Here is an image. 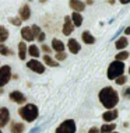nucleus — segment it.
Masks as SVG:
<instances>
[{
  "instance_id": "1",
  "label": "nucleus",
  "mask_w": 130,
  "mask_h": 133,
  "mask_svg": "<svg viewBox=\"0 0 130 133\" xmlns=\"http://www.w3.org/2000/svg\"><path fill=\"white\" fill-rule=\"evenodd\" d=\"M98 98H99V102L106 109H113L119 104V94L113 87H104L99 91Z\"/></svg>"
},
{
  "instance_id": "2",
  "label": "nucleus",
  "mask_w": 130,
  "mask_h": 133,
  "mask_svg": "<svg viewBox=\"0 0 130 133\" xmlns=\"http://www.w3.org/2000/svg\"><path fill=\"white\" fill-rule=\"evenodd\" d=\"M18 115L25 122H34L39 116V109L35 104H25L18 109Z\"/></svg>"
},
{
  "instance_id": "3",
  "label": "nucleus",
  "mask_w": 130,
  "mask_h": 133,
  "mask_svg": "<svg viewBox=\"0 0 130 133\" xmlns=\"http://www.w3.org/2000/svg\"><path fill=\"white\" fill-rule=\"evenodd\" d=\"M125 62H120V60H113L109 66H108V70H106V77L109 80H115L118 78L119 76L125 74Z\"/></svg>"
},
{
  "instance_id": "4",
  "label": "nucleus",
  "mask_w": 130,
  "mask_h": 133,
  "mask_svg": "<svg viewBox=\"0 0 130 133\" xmlns=\"http://www.w3.org/2000/svg\"><path fill=\"white\" fill-rule=\"evenodd\" d=\"M11 76H13L11 66L10 64H3L0 67V88H3L7 83L11 80Z\"/></svg>"
},
{
  "instance_id": "5",
  "label": "nucleus",
  "mask_w": 130,
  "mask_h": 133,
  "mask_svg": "<svg viewBox=\"0 0 130 133\" xmlns=\"http://www.w3.org/2000/svg\"><path fill=\"white\" fill-rule=\"evenodd\" d=\"M76 130H77V126H76L74 119H66L57 126L56 133H76Z\"/></svg>"
},
{
  "instance_id": "6",
  "label": "nucleus",
  "mask_w": 130,
  "mask_h": 133,
  "mask_svg": "<svg viewBox=\"0 0 130 133\" xmlns=\"http://www.w3.org/2000/svg\"><path fill=\"white\" fill-rule=\"evenodd\" d=\"M27 67L30 69L31 71H34V73H38V74H43L46 70L45 64L42 62H39L38 59H31L27 62Z\"/></svg>"
},
{
  "instance_id": "7",
  "label": "nucleus",
  "mask_w": 130,
  "mask_h": 133,
  "mask_svg": "<svg viewBox=\"0 0 130 133\" xmlns=\"http://www.w3.org/2000/svg\"><path fill=\"white\" fill-rule=\"evenodd\" d=\"M64 23H63V28H62V32H63V35L64 37H69V35H71L73 34V31H74V24H73V21H71V18L69 16H64Z\"/></svg>"
},
{
  "instance_id": "8",
  "label": "nucleus",
  "mask_w": 130,
  "mask_h": 133,
  "mask_svg": "<svg viewBox=\"0 0 130 133\" xmlns=\"http://www.w3.org/2000/svg\"><path fill=\"white\" fill-rule=\"evenodd\" d=\"M18 17L21 18V21H28L31 18V7L28 3L25 4H21L18 9Z\"/></svg>"
},
{
  "instance_id": "9",
  "label": "nucleus",
  "mask_w": 130,
  "mask_h": 133,
  "mask_svg": "<svg viewBox=\"0 0 130 133\" xmlns=\"http://www.w3.org/2000/svg\"><path fill=\"white\" fill-rule=\"evenodd\" d=\"M66 48L69 49V52L73 53V55H77L78 52L81 51V46H80V42L74 38H69L67 44H66Z\"/></svg>"
},
{
  "instance_id": "10",
  "label": "nucleus",
  "mask_w": 130,
  "mask_h": 133,
  "mask_svg": "<svg viewBox=\"0 0 130 133\" xmlns=\"http://www.w3.org/2000/svg\"><path fill=\"white\" fill-rule=\"evenodd\" d=\"M118 116H119V111L116 108H113V109H106V112L102 114V121L106 122V123H109V122L116 121Z\"/></svg>"
},
{
  "instance_id": "11",
  "label": "nucleus",
  "mask_w": 130,
  "mask_h": 133,
  "mask_svg": "<svg viewBox=\"0 0 130 133\" xmlns=\"http://www.w3.org/2000/svg\"><path fill=\"white\" fill-rule=\"evenodd\" d=\"M9 97H10V99H11L13 102L18 104V105H21V104H24L25 101H27V98H25L24 92L18 91V90H14V91H11V92L9 94Z\"/></svg>"
},
{
  "instance_id": "12",
  "label": "nucleus",
  "mask_w": 130,
  "mask_h": 133,
  "mask_svg": "<svg viewBox=\"0 0 130 133\" xmlns=\"http://www.w3.org/2000/svg\"><path fill=\"white\" fill-rule=\"evenodd\" d=\"M10 122V111L6 107H0V128H4Z\"/></svg>"
},
{
  "instance_id": "13",
  "label": "nucleus",
  "mask_w": 130,
  "mask_h": 133,
  "mask_svg": "<svg viewBox=\"0 0 130 133\" xmlns=\"http://www.w3.org/2000/svg\"><path fill=\"white\" fill-rule=\"evenodd\" d=\"M69 6L73 11L77 13H83L85 10V3L81 2V0H69Z\"/></svg>"
},
{
  "instance_id": "14",
  "label": "nucleus",
  "mask_w": 130,
  "mask_h": 133,
  "mask_svg": "<svg viewBox=\"0 0 130 133\" xmlns=\"http://www.w3.org/2000/svg\"><path fill=\"white\" fill-rule=\"evenodd\" d=\"M21 38H23V41L25 42H32V41H35V37H34V34H32V30H31V27H23L21 28Z\"/></svg>"
},
{
  "instance_id": "15",
  "label": "nucleus",
  "mask_w": 130,
  "mask_h": 133,
  "mask_svg": "<svg viewBox=\"0 0 130 133\" xmlns=\"http://www.w3.org/2000/svg\"><path fill=\"white\" fill-rule=\"evenodd\" d=\"M50 48H52L53 52H64L66 51V45L63 44V41H60V39L57 38H53L52 39V44H50Z\"/></svg>"
},
{
  "instance_id": "16",
  "label": "nucleus",
  "mask_w": 130,
  "mask_h": 133,
  "mask_svg": "<svg viewBox=\"0 0 130 133\" xmlns=\"http://www.w3.org/2000/svg\"><path fill=\"white\" fill-rule=\"evenodd\" d=\"M127 45H129V39L126 35H122V37L118 38L116 42H115V48H116L118 51H125Z\"/></svg>"
},
{
  "instance_id": "17",
  "label": "nucleus",
  "mask_w": 130,
  "mask_h": 133,
  "mask_svg": "<svg viewBox=\"0 0 130 133\" xmlns=\"http://www.w3.org/2000/svg\"><path fill=\"white\" fill-rule=\"evenodd\" d=\"M81 41L84 42L85 45H92V44H95V37H94L90 31H83Z\"/></svg>"
},
{
  "instance_id": "18",
  "label": "nucleus",
  "mask_w": 130,
  "mask_h": 133,
  "mask_svg": "<svg viewBox=\"0 0 130 133\" xmlns=\"http://www.w3.org/2000/svg\"><path fill=\"white\" fill-rule=\"evenodd\" d=\"M42 59H43V64H46V66H49V67H57L59 66V62H57L55 57L48 55V53H45Z\"/></svg>"
},
{
  "instance_id": "19",
  "label": "nucleus",
  "mask_w": 130,
  "mask_h": 133,
  "mask_svg": "<svg viewBox=\"0 0 130 133\" xmlns=\"http://www.w3.org/2000/svg\"><path fill=\"white\" fill-rule=\"evenodd\" d=\"M27 53H28V45L25 44V41H21L18 44V57L21 60H24L27 57Z\"/></svg>"
},
{
  "instance_id": "20",
  "label": "nucleus",
  "mask_w": 130,
  "mask_h": 133,
  "mask_svg": "<svg viewBox=\"0 0 130 133\" xmlns=\"http://www.w3.org/2000/svg\"><path fill=\"white\" fill-rule=\"evenodd\" d=\"M28 55H30L32 59H38L41 56V49L37 45H30L28 46Z\"/></svg>"
},
{
  "instance_id": "21",
  "label": "nucleus",
  "mask_w": 130,
  "mask_h": 133,
  "mask_svg": "<svg viewBox=\"0 0 130 133\" xmlns=\"http://www.w3.org/2000/svg\"><path fill=\"white\" fill-rule=\"evenodd\" d=\"M71 21H73V24H74V27H81L83 25V21H84V18H83V16H81V13H77V11H74L73 14H71Z\"/></svg>"
},
{
  "instance_id": "22",
  "label": "nucleus",
  "mask_w": 130,
  "mask_h": 133,
  "mask_svg": "<svg viewBox=\"0 0 130 133\" xmlns=\"http://www.w3.org/2000/svg\"><path fill=\"white\" fill-rule=\"evenodd\" d=\"M24 130H25V125L21 123V122L11 123V128H10V132L11 133H24Z\"/></svg>"
},
{
  "instance_id": "23",
  "label": "nucleus",
  "mask_w": 130,
  "mask_h": 133,
  "mask_svg": "<svg viewBox=\"0 0 130 133\" xmlns=\"http://www.w3.org/2000/svg\"><path fill=\"white\" fill-rule=\"evenodd\" d=\"M116 129V125L113 122H109V123H105L99 128V133H109V132H113Z\"/></svg>"
},
{
  "instance_id": "24",
  "label": "nucleus",
  "mask_w": 130,
  "mask_h": 133,
  "mask_svg": "<svg viewBox=\"0 0 130 133\" xmlns=\"http://www.w3.org/2000/svg\"><path fill=\"white\" fill-rule=\"evenodd\" d=\"M10 37V32L4 25H0V44H4V42L9 39Z\"/></svg>"
},
{
  "instance_id": "25",
  "label": "nucleus",
  "mask_w": 130,
  "mask_h": 133,
  "mask_svg": "<svg viewBox=\"0 0 130 133\" xmlns=\"http://www.w3.org/2000/svg\"><path fill=\"white\" fill-rule=\"evenodd\" d=\"M129 56H130V53L129 51H119L116 53V56H115V60H120V62H126V60L129 59Z\"/></svg>"
},
{
  "instance_id": "26",
  "label": "nucleus",
  "mask_w": 130,
  "mask_h": 133,
  "mask_svg": "<svg viewBox=\"0 0 130 133\" xmlns=\"http://www.w3.org/2000/svg\"><path fill=\"white\" fill-rule=\"evenodd\" d=\"M0 55H2V56H11L13 55V51L7 45L0 44Z\"/></svg>"
},
{
  "instance_id": "27",
  "label": "nucleus",
  "mask_w": 130,
  "mask_h": 133,
  "mask_svg": "<svg viewBox=\"0 0 130 133\" xmlns=\"http://www.w3.org/2000/svg\"><path fill=\"white\" fill-rule=\"evenodd\" d=\"M9 23L11 24V25H14V27H20L21 24H23V21H21L20 17H10V18H9Z\"/></svg>"
},
{
  "instance_id": "28",
  "label": "nucleus",
  "mask_w": 130,
  "mask_h": 133,
  "mask_svg": "<svg viewBox=\"0 0 130 133\" xmlns=\"http://www.w3.org/2000/svg\"><path fill=\"white\" fill-rule=\"evenodd\" d=\"M115 83H116L118 85H125L126 83H127V77H126V74H122V76H119L118 78H115Z\"/></svg>"
},
{
  "instance_id": "29",
  "label": "nucleus",
  "mask_w": 130,
  "mask_h": 133,
  "mask_svg": "<svg viewBox=\"0 0 130 133\" xmlns=\"http://www.w3.org/2000/svg\"><path fill=\"white\" fill-rule=\"evenodd\" d=\"M66 57H67L66 52H57L56 56H55V59L57 60V62H63V60H66Z\"/></svg>"
},
{
  "instance_id": "30",
  "label": "nucleus",
  "mask_w": 130,
  "mask_h": 133,
  "mask_svg": "<svg viewBox=\"0 0 130 133\" xmlns=\"http://www.w3.org/2000/svg\"><path fill=\"white\" fill-rule=\"evenodd\" d=\"M39 49L43 51V53H48V55H50V52H52V48L48 46V45H45V44H42L41 46H39Z\"/></svg>"
},
{
  "instance_id": "31",
  "label": "nucleus",
  "mask_w": 130,
  "mask_h": 133,
  "mask_svg": "<svg viewBox=\"0 0 130 133\" xmlns=\"http://www.w3.org/2000/svg\"><path fill=\"white\" fill-rule=\"evenodd\" d=\"M31 30H32V34H34V37H35V39H37V37L39 35V32H41V28H39V25H32L31 27Z\"/></svg>"
},
{
  "instance_id": "32",
  "label": "nucleus",
  "mask_w": 130,
  "mask_h": 133,
  "mask_svg": "<svg viewBox=\"0 0 130 133\" xmlns=\"http://www.w3.org/2000/svg\"><path fill=\"white\" fill-rule=\"evenodd\" d=\"M122 95H123V98H126V99H130V87H126V88H123V91H122Z\"/></svg>"
},
{
  "instance_id": "33",
  "label": "nucleus",
  "mask_w": 130,
  "mask_h": 133,
  "mask_svg": "<svg viewBox=\"0 0 130 133\" xmlns=\"http://www.w3.org/2000/svg\"><path fill=\"white\" fill-rule=\"evenodd\" d=\"M45 38H46V34H45L43 31H41V32H39V35L37 37V41H38V42H41V44H43V41H45Z\"/></svg>"
},
{
  "instance_id": "34",
  "label": "nucleus",
  "mask_w": 130,
  "mask_h": 133,
  "mask_svg": "<svg viewBox=\"0 0 130 133\" xmlns=\"http://www.w3.org/2000/svg\"><path fill=\"white\" fill-rule=\"evenodd\" d=\"M88 133H99V129L94 126V128H91V129H90V130H88Z\"/></svg>"
},
{
  "instance_id": "35",
  "label": "nucleus",
  "mask_w": 130,
  "mask_h": 133,
  "mask_svg": "<svg viewBox=\"0 0 130 133\" xmlns=\"http://www.w3.org/2000/svg\"><path fill=\"white\" fill-rule=\"evenodd\" d=\"M125 35H126V37H127V35H130V25L125 28Z\"/></svg>"
},
{
  "instance_id": "36",
  "label": "nucleus",
  "mask_w": 130,
  "mask_h": 133,
  "mask_svg": "<svg viewBox=\"0 0 130 133\" xmlns=\"http://www.w3.org/2000/svg\"><path fill=\"white\" fill-rule=\"evenodd\" d=\"M85 6H92L94 4V0H85Z\"/></svg>"
},
{
  "instance_id": "37",
  "label": "nucleus",
  "mask_w": 130,
  "mask_h": 133,
  "mask_svg": "<svg viewBox=\"0 0 130 133\" xmlns=\"http://www.w3.org/2000/svg\"><path fill=\"white\" fill-rule=\"evenodd\" d=\"M119 2H120L122 4H129V3H130V0H119Z\"/></svg>"
},
{
  "instance_id": "38",
  "label": "nucleus",
  "mask_w": 130,
  "mask_h": 133,
  "mask_svg": "<svg viewBox=\"0 0 130 133\" xmlns=\"http://www.w3.org/2000/svg\"><path fill=\"white\" fill-rule=\"evenodd\" d=\"M108 3L109 4H115V0H108Z\"/></svg>"
},
{
  "instance_id": "39",
  "label": "nucleus",
  "mask_w": 130,
  "mask_h": 133,
  "mask_svg": "<svg viewBox=\"0 0 130 133\" xmlns=\"http://www.w3.org/2000/svg\"><path fill=\"white\" fill-rule=\"evenodd\" d=\"M46 2H48V0H39V3H42V4H45Z\"/></svg>"
},
{
  "instance_id": "40",
  "label": "nucleus",
  "mask_w": 130,
  "mask_h": 133,
  "mask_svg": "<svg viewBox=\"0 0 130 133\" xmlns=\"http://www.w3.org/2000/svg\"><path fill=\"white\" fill-rule=\"evenodd\" d=\"M109 133H119V132H115V130H113V132H109Z\"/></svg>"
},
{
  "instance_id": "41",
  "label": "nucleus",
  "mask_w": 130,
  "mask_h": 133,
  "mask_svg": "<svg viewBox=\"0 0 130 133\" xmlns=\"http://www.w3.org/2000/svg\"><path fill=\"white\" fill-rule=\"evenodd\" d=\"M127 71H129V74H130V67H129V69H127Z\"/></svg>"
},
{
  "instance_id": "42",
  "label": "nucleus",
  "mask_w": 130,
  "mask_h": 133,
  "mask_svg": "<svg viewBox=\"0 0 130 133\" xmlns=\"http://www.w3.org/2000/svg\"><path fill=\"white\" fill-rule=\"evenodd\" d=\"M0 133H3V132H2V129H0Z\"/></svg>"
},
{
  "instance_id": "43",
  "label": "nucleus",
  "mask_w": 130,
  "mask_h": 133,
  "mask_svg": "<svg viewBox=\"0 0 130 133\" xmlns=\"http://www.w3.org/2000/svg\"><path fill=\"white\" fill-rule=\"evenodd\" d=\"M28 2H32V0H28Z\"/></svg>"
}]
</instances>
